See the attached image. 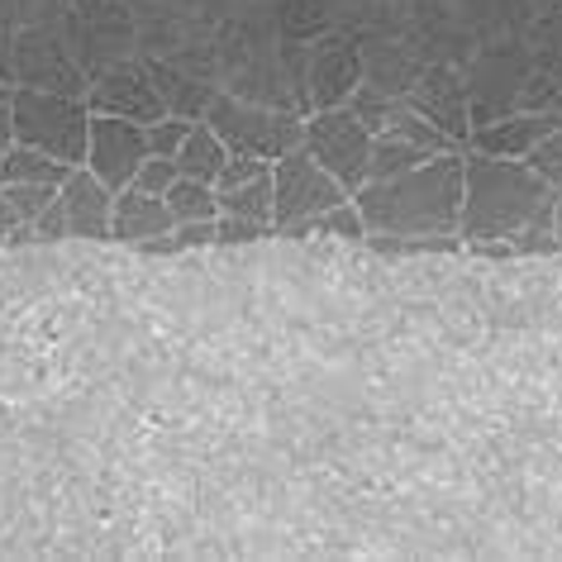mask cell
<instances>
[{"label": "cell", "instance_id": "1", "mask_svg": "<svg viewBox=\"0 0 562 562\" xmlns=\"http://www.w3.org/2000/svg\"><path fill=\"white\" fill-rule=\"evenodd\" d=\"M353 201L368 234L448 238L458 234V215H462V153H439V158L419 162L401 177L368 181L362 191H353Z\"/></svg>", "mask_w": 562, "mask_h": 562}, {"label": "cell", "instance_id": "2", "mask_svg": "<svg viewBox=\"0 0 562 562\" xmlns=\"http://www.w3.org/2000/svg\"><path fill=\"white\" fill-rule=\"evenodd\" d=\"M553 205V187L533 172L525 158H491V153H462V244L476 238H515L539 210Z\"/></svg>", "mask_w": 562, "mask_h": 562}, {"label": "cell", "instance_id": "3", "mask_svg": "<svg viewBox=\"0 0 562 562\" xmlns=\"http://www.w3.org/2000/svg\"><path fill=\"white\" fill-rule=\"evenodd\" d=\"M10 105H15V144L53 153V158H63L67 167L87 162V138H91L87 95L15 87L10 91Z\"/></svg>", "mask_w": 562, "mask_h": 562}, {"label": "cell", "instance_id": "4", "mask_svg": "<svg viewBox=\"0 0 562 562\" xmlns=\"http://www.w3.org/2000/svg\"><path fill=\"white\" fill-rule=\"evenodd\" d=\"M63 38L77 53L81 72L95 81L110 67L138 58V15L124 0H77L63 20Z\"/></svg>", "mask_w": 562, "mask_h": 562}, {"label": "cell", "instance_id": "5", "mask_svg": "<svg viewBox=\"0 0 562 562\" xmlns=\"http://www.w3.org/2000/svg\"><path fill=\"white\" fill-rule=\"evenodd\" d=\"M205 124L229 144V153H252V158H267V162L286 158V153L301 148V138H305L301 115L244 101V95H229V91L215 95V105L205 110Z\"/></svg>", "mask_w": 562, "mask_h": 562}, {"label": "cell", "instance_id": "6", "mask_svg": "<svg viewBox=\"0 0 562 562\" xmlns=\"http://www.w3.org/2000/svg\"><path fill=\"white\" fill-rule=\"evenodd\" d=\"M272 191H277V220H272L277 234H286L291 224L315 220V215H325V210H334V205L353 201V191H348L305 144L272 162Z\"/></svg>", "mask_w": 562, "mask_h": 562}, {"label": "cell", "instance_id": "7", "mask_svg": "<svg viewBox=\"0 0 562 562\" xmlns=\"http://www.w3.org/2000/svg\"><path fill=\"white\" fill-rule=\"evenodd\" d=\"M372 130L353 115V105H329L305 115V138L301 144L344 181L348 191L368 187V167H372Z\"/></svg>", "mask_w": 562, "mask_h": 562}, {"label": "cell", "instance_id": "8", "mask_svg": "<svg viewBox=\"0 0 562 562\" xmlns=\"http://www.w3.org/2000/svg\"><path fill=\"white\" fill-rule=\"evenodd\" d=\"M362 87V34L358 30H325L311 38V67H305V105L329 110L348 105V95Z\"/></svg>", "mask_w": 562, "mask_h": 562}, {"label": "cell", "instance_id": "9", "mask_svg": "<svg viewBox=\"0 0 562 562\" xmlns=\"http://www.w3.org/2000/svg\"><path fill=\"white\" fill-rule=\"evenodd\" d=\"M15 87L87 95L91 77L81 72L63 30H15Z\"/></svg>", "mask_w": 562, "mask_h": 562}, {"label": "cell", "instance_id": "10", "mask_svg": "<svg viewBox=\"0 0 562 562\" xmlns=\"http://www.w3.org/2000/svg\"><path fill=\"white\" fill-rule=\"evenodd\" d=\"M439 153H462V148H458L443 130H434V124L419 115V110H411V101H405L401 115L372 138V167H368V181L401 177V172H411V167H419V162L439 158Z\"/></svg>", "mask_w": 562, "mask_h": 562}, {"label": "cell", "instance_id": "11", "mask_svg": "<svg viewBox=\"0 0 562 562\" xmlns=\"http://www.w3.org/2000/svg\"><path fill=\"white\" fill-rule=\"evenodd\" d=\"M148 158V124L115 120V115H91V138H87V162L110 191L134 187L138 167Z\"/></svg>", "mask_w": 562, "mask_h": 562}, {"label": "cell", "instance_id": "12", "mask_svg": "<svg viewBox=\"0 0 562 562\" xmlns=\"http://www.w3.org/2000/svg\"><path fill=\"white\" fill-rule=\"evenodd\" d=\"M411 110H419L434 130H443L458 148H468V134H472V91H468V72L448 63H429L419 81L411 87Z\"/></svg>", "mask_w": 562, "mask_h": 562}, {"label": "cell", "instance_id": "13", "mask_svg": "<svg viewBox=\"0 0 562 562\" xmlns=\"http://www.w3.org/2000/svg\"><path fill=\"white\" fill-rule=\"evenodd\" d=\"M87 105H91V115H115V120H134V124H158L167 115L144 58H130V63L95 77L87 87Z\"/></svg>", "mask_w": 562, "mask_h": 562}, {"label": "cell", "instance_id": "14", "mask_svg": "<svg viewBox=\"0 0 562 562\" xmlns=\"http://www.w3.org/2000/svg\"><path fill=\"white\" fill-rule=\"evenodd\" d=\"M67 238H110V220H115V191L105 187L91 167H72L58 191Z\"/></svg>", "mask_w": 562, "mask_h": 562}, {"label": "cell", "instance_id": "15", "mask_svg": "<svg viewBox=\"0 0 562 562\" xmlns=\"http://www.w3.org/2000/svg\"><path fill=\"white\" fill-rule=\"evenodd\" d=\"M558 124H562V110H515V115H505V120L476 124L468 134V148L491 153V158H529V148L553 134Z\"/></svg>", "mask_w": 562, "mask_h": 562}, {"label": "cell", "instance_id": "16", "mask_svg": "<svg viewBox=\"0 0 562 562\" xmlns=\"http://www.w3.org/2000/svg\"><path fill=\"white\" fill-rule=\"evenodd\" d=\"M429 63H419L411 44L401 38H368L362 34V81L386 95H411V87L419 81Z\"/></svg>", "mask_w": 562, "mask_h": 562}, {"label": "cell", "instance_id": "17", "mask_svg": "<svg viewBox=\"0 0 562 562\" xmlns=\"http://www.w3.org/2000/svg\"><path fill=\"white\" fill-rule=\"evenodd\" d=\"M144 67H148L153 87H158V95H162L167 115H181V120L195 124V120H205L210 105H215V95H220L215 81H201V77L181 72V67H172L167 58H144Z\"/></svg>", "mask_w": 562, "mask_h": 562}, {"label": "cell", "instance_id": "18", "mask_svg": "<svg viewBox=\"0 0 562 562\" xmlns=\"http://www.w3.org/2000/svg\"><path fill=\"white\" fill-rule=\"evenodd\" d=\"M177 224V215L167 210L162 195H148L138 187H124L115 195V220H110V238H124V244H148V238L167 234Z\"/></svg>", "mask_w": 562, "mask_h": 562}, {"label": "cell", "instance_id": "19", "mask_svg": "<svg viewBox=\"0 0 562 562\" xmlns=\"http://www.w3.org/2000/svg\"><path fill=\"white\" fill-rule=\"evenodd\" d=\"M224 162H229V144L210 130L205 120L191 124V134L181 138V153H177V172L191 177V181H205V187H215Z\"/></svg>", "mask_w": 562, "mask_h": 562}, {"label": "cell", "instance_id": "20", "mask_svg": "<svg viewBox=\"0 0 562 562\" xmlns=\"http://www.w3.org/2000/svg\"><path fill=\"white\" fill-rule=\"evenodd\" d=\"M67 172H72V167L63 158L38 153L30 144L5 148V158H0V187H63Z\"/></svg>", "mask_w": 562, "mask_h": 562}, {"label": "cell", "instance_id": "21", "mask_svg": "<svg viewBox=\"0 0 562 562\" xmlns=\"http://www.w3.org/2000/svg\"><path fill=\"white\" fill-rule=\"evenodd\" d=\"M220 195V215H238V220H252L262 229H272L277 220V191H272V172L244 181V187H229V191H215ZM277 234V229H272Z\"/></svg>", "mask_w": 562, "mask_h": 562}, {"label": "cell", "instance_id": "22", "mask_svg": "<svg viewBox=\"0 0 562 562\" xmlns=\"http://www.w3.org/2000/svg\"><path fill=\"white\" fill-rule=\"evenodd\" d=\"M281 238H348V244H368V224H362V215H358V201H344V205H334L315 220L291 224Z\"/></svg>", "mask_w": 562, "mask_h": 562}, {"label": "cell", "instance_id": "23", "mask_svg": "<svg viewBox=\"0 0 562 562\" xmlns=\"http://www.w3.org/2000/svg\"><path fill=\"white\" fill-rule=\"evenodd\" d=\"M167 210L177 215V224H191V220H220V195L215 187H205V181H191V177H177L172 191L162 195Z\"/></svg>", "mask_w": 562, "mask_h": 562}, {"label": "cell", "instance_id": "24", "mask_svg": "<svg viewBox=\"0 0 562 562\" xmlns=\"http://www.w3.org/2000/svg\"><path fill=\"white\" fill-rule=\"evenodd\" d=\"M215 244V220H191V224H172L167 234L148 238V244H138L153 258H167V252H191V248H210Z\"/></svg>", "mask_w": 562, "mask_h": 562}, {"label": "cell", "instance_id": "25", "mask_svg": "<svg viewBox=\"0 0 562 562\" xmlns=\"http://www.w3.org/2000/svg\"><path fill=\"white\" fill-rule=\"evenodd\" d=\"M77 0H15V30H63Z\"/></svg>", "mask_w": 562, "mask_h": 562}, {"label": "cell", "instance_id": "26", "mask_svg": "<svg viewBox=\"0 0 562 562\" xmlns=\"http://www.w3.org/2000/svg\"><path fill=\"white\" fill-rule=\"evenodd\" d=\"M533 172H539L548 187H562V124L548 138H539V144L529 148V158H525Z\"/></svg>", "mask_w": 562, "mask_h": 562}, {"label": "cell", "instance_id": "27", "mask_svg": "<svg viewBox=\"0 0 562 562\" xmlns=\"http://www.w3.org/2000/svg\"><path fill=\"white\" fill-rule=\"evenodd\" d=\"M187 134H191V120L162 115L158 124H148V153H153V158H177L181 138H187Z\"/></svg>", "mask_w": 562, "mask_h": 562}, {"label": "cell", "instance_id": "28", "mask_svg": "<svg viewBox=\"0 0 562 562\" xmlns=\"http://www.w3.org/2000/svg\"><path fill=\"white\" fill-rule=\"evenodd\" d=\"M177 158H144V167H138V177H134V187L138 191H148V195H167L172 191V181H177Z\"/></svg>", "mask_w": 562, "mask_h": 562}, {"label": "cell", "instance_id": "29", "mask_svg": "<svg viewBox=\"0 0 562 562\" xmlns=\"http://www.w3.org/2000/svg\"><path fill=\"white\" fill-rule=\"evenodd\" d=\"M5 191H10V205L20 210V220H34V215H44V210L58 201L63 187H5Z\"/></svg>", "mask_w": 562, "mask_h": 562}, {"label": "cell", "instance_id": "30", "mask_svg": "<svg viewBox=\"0 0 562 562\" xmlns=\"http://www.w3.org/2000/svg\"><path fill=\"white\" fill-rule=\"evenodd\" d=\"M272 229H262V224L252 220H238V215H220L215 220V244H258V238H267Z\"/></svg>", "mask_w": 562, "mask_h": 562}, {"label": "cell", "instance_id": "31", "mask_svg": "<svg viewBox=\"0 0 562 562\" xmlns=\"http://www.w3.org/2000/svg\"><path fill=\"white\" fill-rule=\"evenodd\" d=\"M30 229H34V244H53V238H67V215H63V201H53L44 215H34L30 220Z\"/></svg>", "mask_w": 562, "mask_h": 562}, {"label": "cell", "instance_id": "32", "mask_svg": "<svg viewBox=\"0 0 562 562\" xmlns=\"http://www.w3.org/2000/svg\"><path fill=\"white\" fill-rule=\"evenodd\" d=\"M0 81L15 87V30L10 24H0Z\"/></svg>", "mask_w": 562, "mask_h": 562}, {"label": "cell", "instance_id": "33", "mask_svg": "<svg viewBox=\"0 0 562 562\" xmlns=\"http://www.w3.org/2000/svg\"><path fill=\"white\" fill-rule=\"evenodd\" d=\"M15 224H20V210L10 205V191L0 187V248L10 244V234H15Z\"/></svg>", "mask_w": 562, "mask_h": 562}, {"label": "cell", "instance_id": "34", "mask_svg": "<svg viewBox=\"0 0 562 562\" xmlns=\"http://www.w3.org/2000/svg\"><path fill=\"white\" fill-rule=\"evenodd\" d=\"M15 148V105L0 101V153Z\"/></svg>", "mask_w": 562, "mask_h": 562}, {"label": "cell", "instance_id": "35", "mask_svg": "<svg viewBox=\"0 0 562 562\" xmlns=\"http://www.w3.org/2000/svg\"><path fill=\"white\" fill-rule=\"evenodd\" d=\"M0 24H10V30H15V0H0Z\"/></svg>", "mask_w": 562, "mask_h": 562}, {"label": "cell", "instance_id": "36", "mask_svg": "<svg viewBox=\"0 0 562 562\" xmlns=\"http://www.w3.org/2000/svg\"><path fill=\"white\" fill-rule=\"evenodd\" d=\"M553 224H558V238H562V187H553Z\"/></svg>", "mask_w": 562, "mask_h": 562}, {"label": "cell", "instance_id": "37", "mask_svg": "<svg viewBox=\"0 0 562 562\" xmlns=\"http://www.w3.org/2000/svg\"><path fill=\"white\" fill-rule=\"evenodd\" d=\"M10 91H15V87H10V81H0V101H10Z\"/></svg>", "mask_w": 562, "mask_h": 562}, {"label": "cell", "instance_id": "38", "mask_svg": "<svg viewBox=\"0 0 562 562\" xmlns=\"http://www.w3.org/2000/svg\"><path fill=\"white\" fill-rule=\"evenodd\" d=\"M0 158H5V153H0Z\"/></svg>", "mask_w": 562, "mask_h": 562}]
</instances>
